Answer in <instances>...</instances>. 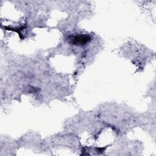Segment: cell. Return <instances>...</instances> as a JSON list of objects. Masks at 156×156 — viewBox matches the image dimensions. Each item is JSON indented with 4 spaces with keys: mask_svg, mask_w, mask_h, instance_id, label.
<instances>
[{
    "mask_svg": "<svg viewBox=\"0 0 156 156\" xmlns=\"http://www.w3.org/2000/svg\"><path fill=\"white\" fill-rule=\"evenodd\" d=\"M90 37L87 35H80L73 38V43L74 44H85L90 40Z\"/></svg>",
    "mask_w": 156,
    "mask_h": 156,
    "instance_id": "cell-1",
    "label": "cell"
}]
</instances>
